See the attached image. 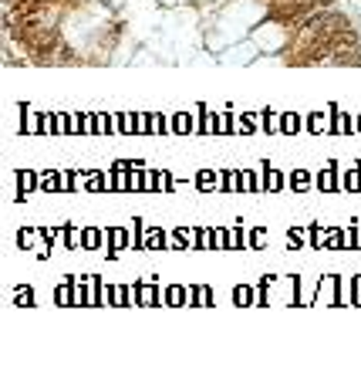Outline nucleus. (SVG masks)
<instances>
[{"mask_svg": "<svg viewBox=\"0 0 361 372\" xmlns=\"http://www.w3.org/2000/svg\"><path fill=\"white\" fill-rule=\"evenodd\" d=\"M358 305H361V281H358Z\"/></svg>", "mask_w": 361, "mask_h": 372, "instance_id": "f257e3e1", "label": "nucleus"}]
</instances>
